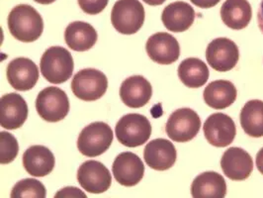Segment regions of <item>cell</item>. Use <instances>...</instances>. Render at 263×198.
<instances>
[{
	"label": "cell",
	"instance_id": "44dd1931",
	"mask_svg": "<svg viewBox=\"0 0 263 198\" xmlns=\"http://www.w3.org/2000/svg\"><path fill=\"white\" fill-rule=\"evenodd\" d=\"M98 39L94 27L86 22L76 21L66 27L65 41L68 48L77 52H85L92 48Z\"/></svg>",
	"mask_w": 263,
	"mask_h": 198
},
{
	"label": "cell",
	"instance_id": "f546056e",
	"mask_svg": "<svg viewBox=\"0 0 263 198\" xmlns=\"http://www.w3.org/2000/svg\"><path fill=\"white\" fill-rule=\"evenodd\" d=\"M54 197H84L86 198L85 193H83L82 191H80L79 188L77 187H65L63 189H61L55 195Z\"/></svg>",
	"mask_w": 263,
	"mask_h": 198
},
{
	"label": "cell",
	"instance_id": "5bb4252c",
	"mask_svg": "<svg viewBox=\"0 0 263 198\" xmlns=\"http://www.w3.org/2000/svg\"><path fill=\"white\" fill-rule=\"evenodd\" d=\"M6 76L8 82L16 91L27 92L36 85L39 79V69L32 60L17 58L8 64Z\"/></svg>",
	"mask_w": 263,
	"mask_h": 198
},
{
	"label": "cell",
	"instance_id": "3957f363",
	"mask_svg": "<svg viewBox=\"0 0 263 198\" xmlns=\"http://www.w3.org/2000/svg\"><path fill=\"white\" fill-rule=\"evenodd\" d=\"M145 12L139 0H118L111 11V22L119 33L133 35L145 22Z\"/></svg>",
	"mask_w": 263,
	"mask_h": 198
},
{
	"label": "cell",
	"instance_id": "ffe728a7",
	"mask_svg": "<svg viewBox=\"0 0 263 198\" xmlns=\"http://www.w3.org/2000/svg\"><path fill=\"white\" fill-rule=\"evenodd\" d=\"M54 163L52 151L45 146H32L23 155V166L26 172L35 177L50 174L53 172Z\"/></svg>",
	"mask_w": 263,
	"mask_h": 198
},
{
	"label": "cell",
	"instance_id": "30bf717a",
	"mask_svg": "<svg viewBox=\"0 0 263 198\" xmlns=\"http://www.w3.org/2000/svg\"><path fill=\"white\" fill-rule=\"evenodd\" d=\"M78 182L87 192L103 193L111 186L112 175L102 163L90 159L79 167Z\"/></svg>",
	"mask_w": 263,
	"mask_h": 198
},
{
	"label": "cell",
	"instance_id": "4fadbf2b",
	"mask_svg": "<svg viewBox=\"0 0 263 198\" xmlns=\"http://www.w3.org/2000/svg\"><path fill=\"white\" fill-rule=\"evenodd\" d=\"M112 172L120 185L131 187L138 185L143 179L145 166L138 155L132 152H124L115 158Z\"/></svg>",
	"mask_w": 263,
	"mask_h": 198
},
{
	"label": "cell",
	"instance_id": "f1b7e54d",
	"mask_svg": "<svg viewBox=\"0 0 263 198\" xmlns=\"http://www.w3.org/2000/svg\"><path fill=\"white\" fill-rule=\"evenodd\" d=\"M108 2L109 0H79L82 11L90 15L101 13L108 5Z\"/></svg>",
	"mask_w": 263,
	"mask_h": 198
},
{
	"label": "cell",
	"instance_id": "7402d4cb",
	"mask_svg": "<svg viewBox=\"0 0 263 198\" xmlns=\"http://www.w3.org/2000/svg\"><path fill=\"white\" fill-rule=\"evenodd\" d=\"M191 194L194 198L224 197L227 194L226 181L218 172H203L193 181Z\"/></svg>",
	"mask_w": 263,
	"mask_h": 198
},
{
	"label": "cell",
	"instance_id": "8fae6325",
	"mask_svg": "<svg viewBox=\"0 0 263 198\" xmlns=\"http://www.w3.org/2000/svg\"><path fill=\"white\" fill-rule=\"evenodd\" d=\"M203 131L211 145L218 148L231 145L237 135L234 120L224 113L210 115L204 123Z\"/></svg>",
	"mask_w": 263,
	"mask_h": 198
},
{
	"label": "cell",
	"instance_id": "603a6c76",
	"mask_svg": "<svg viewBox=\"0 0 263 198\" xmlns=\"http://www.w3.org/2000/svg\"><path fill=\"white\" fill-rule=\"evenodd\" d=\"M237 95V88L233 82L224 79L212 81L203 93L206 104L218 110L232 105L236 101Z\"/></svg>",
	"mask_w": 263,
	"mask_h": 198
},
{
	"label": "cell",
	"instance_id": "d6986e66",
	"mask_svg": "<svg viewBox=\"0 0 263 198\" xmlns=\"http://www.w3.org/2000/svg\"><path fill=\"white\" fill-rule=\"evenodd\" d=\"M195 10L183 1H176L168 4L162 11L161 20L164 27L171 32L181 33L193 25Z\"/></svg>",
	"mask_w": 263,
	"mask_h": 198
},
{
	"label": "cell",
	"instance_id": "d4e9b609",
	"mask_svg": "<svg viewBox=\"0 0 263 198\" xmlns=\"http://www.w3.org/2000/svg\"><path fill=\"white\" fill-rule=\"evenodd\" d=\"M177 71L182 83L190 88L203 86L210 76L207 65L197 58H188L182 61Z\"/></svg>",
	"mask_w": 263,
	"mask_h": 198
},
{
	"label": "cell",
	"instance_id": "9c48e42d",
	"mask_svg": "<svg viewBox=\"0 0 263 198\" xmlns=\"http://www.w3.org/2000/svg\"><path fill=\"white\" fill-rule=\"evenodd\" d=\"M206 59L209 66L215 70L229 71L237 66L239 51L234 41L228 38H217L208 45Z\"/></svg>",
	"mask_w": 263,
	"mask_h": 198
},
{
	"label": "cell",
	"instance_id": "ac0fdd59",
	"mask_svg": "<svg viewBox=\"0 0 263 198\" xmlns=\"http://www.w3.org/2000/svg\"><path fill=\"white\" fill-rule=\"evenodd\" d=\"M152 95V84L142 76L125 79L120 87V97L123 103L130 108L144 107L151 100Z\"/></svg>",
	"mask_w": 263,
	"mask_h": 198
},
{
	"label": "cell",
	"instance_id": "e0dca14e",
	"mask_svg": "<svg viewBox=\"0 0 263 198\" xmlns=\"http://www.w3.org/2000/svg\"><path fill=\"white\" fill-rule=\"evenodd\" d=\"M145 164L153 170L166 171L176 161L177 152L174 145L166 139H155L147 143L144 150Z\"/></svg>",
	"mask_w": 263,
	"mask_h": 198
},
{
	"label": "cell",
	"instance_id": "6da1fadb",
	"mask_svg": "<svg viewBox=\"0 0 263 198\" xmlns=\"http://www.w3.org/2000/svg\"><path fill=\"white\" fill-rule=\"evenodd\" d=\"M8 28L16 40L31 43L39 39L44 30L43 18L31 5L19 4L8 15Z\"/></svg>",
	"mask_w": 263,
	"mask_h": 198
},
{
	"label": "cell",
	"instance_id": "83f0119b",
	"mask_svg": "<svg viewBox=\"0 0 263 198\" xmlns=\"http://www.w3.org/2000/svg\"><path fill=\"white\" fill-rule=\"evenodd\" d=\"M0 163L7 165L17 157L19 152V145L17 139L12 134L8 132L0 133Z\"/></svg>",
	"mask_w": 263,
	"mask_h": 198
},
{
	"label": "cell",
	"instance_id": "cb8c5ba5",
	"mask_svg": "<svg viewBox=\"0 0 263 198\" xmlns=\"http://www.w3.org/2000/svg\"><path fill=\"white\" fill-rule=\"evenodd\" d=\"M252 9L248 0H226L221 8V17L224 25L241 30L249 26Z\"/></svg>",
	"mask_w": 263,
	"mask_h": 198
},
{
	"label": "cell",
	"instance_id": "277c9868",
	"mask_svg": "<svg viewBox=\"0 0 263 198\" xmlns=\"http://www.w3.org/2000/svg\"><path fill=\"white\" fill-rule=\"evenodd\" d=\"M113 131L104 122H93L82 129L78 139L79 152L88 158H95L110 148L113 142Z\"/></svg>",
	"mask_w": 263,
	"mask_h": 198
},
{
	"label": "cell",
	"instance_id": "d6a6232c",
	"mask_svg": "<svg viewBox=\"0 0 263 198\" xmlns=\"http://www.w3.org/2000/svg\"><path fill=\"white\" fill-rule=\"evenodd\" d=\"M256 168L263 174V148L260 149L256 155Z\"/></svg>",
	"mask_w": 263,
	"mask_h": 198
},
{
	"label": "cell",
	"instance_id": "4316f807",
	"mask_svg": "<svg viewBox=\"0 0 263 198\" xmlns=\"http://www.w3.org/2000/svg\"><path fill=\"white\" fill-rule=\"evenodd\" d=\"M11 198H45V185L35 178H25L18 182L11 190Z\"/></svg>",
	"mask_w": 263,
	"mask_h": 198
},
{
	"label": "cell",
	"instance_id": "9a60e30c",
	"mask_svg": "<svg viewBox=\"0 0 263 198\" xmlns=\"http://www.w3.org/2000/svg\"><path fill=\"white\" fill-rule=\"evenodd\" d=\"M28 117L25 99L18 93L4 94L0 99V125L7 130L23 126Z\"/></svg>",
	"mask_w": 263,
	"mask_h": 198
},
{
	"label": "cell",
	"instance_id": "5b68a950",
	"mask_svg": "<svg viewBox=\"0 0 263 198\" xmlns=\"http://www.w3.org/2000/svg\"><path fill=\"white\" fill-rule=\"evenodd\" d=\"M115 134L122 145L136 148L147 142L152 135V125L144 115L130 113L119 120Z\"/></svg>",
	"mask_w": 263,
	"mask_h": 198
},
{
	"label": "cell",
	"instance_id": "7c38bea8",
	"mask_svg": "<svg viewBox=\"0 0 263 198\" xmlns=\"http://www.w3.org/2000/svg\"><path fill=\"white\" fill-rule=\"evenodd\" d=\"M145 50L151 60L159 65L173 64L180 56L178 41L165 32L152 35L145 44Z\"/></svg>",
	"mask_w": 263,
	"mask_h": 198
},
{
	"label": "cell",
	"instance_id": "836d02e7",
	"mask_svg": "<svg viewBox=\"0 0 263 198\" xmlns=\"http://www.w3.org/2000/svg\"><path fill=\"white\" fill-rule=\"evenodd\" d=\"M143 1L145 2L146 4H148V5H152V6H158V5L163 4L166 0H143Z\"/></svg>",
	"mask_w": 263,
	"mask_h": 198
},
{
	"label": "cell",
	"instance_id": "ba28073f",
	"mask_svg": "<svg viewBox=\"0 0 263 198\" xmlns=\"http://www.w3.org/2000/svg\"><path fill=\"white\" fill-rule=\"evenodd\" d=\"M36 109L45 121L59 122L68 114L69 100L63 89L55 86L46 87L37 96Z\"/></svg>",
	"mask_w": 263,
	"mask_h": 198
},
{
	"label": "cell",
	"instance_id": "4dcf8cb0",
	"mask_svg": "<svg viewBox=\"0 0 263 198\" xmlns=\"http://www.w3.org/2000/svg\"><path fill=\"white\" fill-rule=\"evenodd\" d=\"M190 1L197 7L207 9V8L216 6L221 0H190Z\"/></svg>",
	"mask_w": 263,
	"mask_h": 198
},
{
	"label": "cell",
	"instance_id": "2e32d148",
	"mask_svg": "<svg viewBox=\"0 0 263 198\" xmlns=\"http://www.w3.org/2000/svg\"><path fill=\"white\" fill-rule=\"evenodd\" d=\"M224 175L232 181H245L253 171V160L243 149L233 147L228 149L221 159Z\"/></svg>",
	"mask_w": 263,
	"mask_h": 198
},
{
	"label": "cell",
	"instance_id": "e575fe53",
	"mask_svg": "<svg viewBox=\"0 0 263 198\" xmlns=\"http://www.w3.org/2000/svg\"><path fill=\"white\" fill-rule=\"evenodd\" d=\"M34 1H36L37 3H40V4H45V5H48V4H51V3H53V2H54L55 0H34Z\"/></svg>",
	"mask_w": 263,
	"mask_h": 198
},
{
	"label": "cell",
	"instance_id": "52a82bcc",
	"mask_svg": "<svg viewBox=\"0 0 263 198\" xmlns=\"http://www.w3.org/2000/svg\"><path fill=\"white\" fill-rule=\"evenodd\" d=\"M108 79L105 75L95 68L79 70L71 81L73 94L83 101H95L101 98L107 91Z\"/></svg>",
	"mask_w": 263,
	"mask_h": 198
},
{
	"label": "cell",
	"instance_id": "7a4b0ae2",
	"mask_svg": "<svg viewBox=\"0 0 263 198\" xmlns=\"http://www.w3.org/2000/svg\"><path fill=\"white\" fill-rule=\"evenodd\" d=\"M40 68L43 77L53 84H61L70 79L74 64L71 53L63 47H51L43 53Z\"/></svg>",
	"mask_w": 263,
	"mask_h": 198
},
{
	"label": "cell",
	"instance_id": "8992f818",
	"mask_svg": "<svg viewBox=\"0 0 263 198\" xmlns=\"http://www.w3.org/2000/svg\"><path fill=\"white\" fill-rule=\"evenodd\" d=\"M201 129V119L190 108L175 110L167 120L165 132L172 141L186 143L196 137Z\"/></svg>",
	"mask_w": 263,
	"mask_h": 198
},
{
	"label": "cell",
	"instance_id": "1f68e13d",
	"mask_svg": "<svg viewBox=\"0 0 263 198\" xmlns=\"http://www.w3.org/2000/svg\"><path fill=\"white\" fill-rule=\"evenodd\" d=\"M257 24H258L259 30L262 32L263 34V0L257 10Z\"/></svg>",
	"mask_w": 263,
	"mask_h": 198
},
{
	"label": "cell",
	"instance_id": "484cf974",
	"mask_svg": "<svg viewBox=\"0 0 263 198\" xmlns=\"http://www.w3.org/2000/svg\"><path fill=\"white\" fill-rule=\"evenodd\" d=\"M239 121L247 135L252 138L263 137V101H248L240 111Z\"/></svg>",
	"mask_w": 263,
	"mask_h": 198
}]
</instances>
